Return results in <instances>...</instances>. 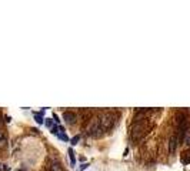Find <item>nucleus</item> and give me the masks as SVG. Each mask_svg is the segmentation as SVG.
<instances>
[{"label": "nucleus", "mask_w": 190, "mask_h": 171, "mask_svg": "<svg viewBox=\"0 0 190 171\" xmlns=\"http://www.w3.org/2000/svg\"><path fill=\"white\" fill-rule=\"evenodd\" d=\"M53 120H55L56 123H59V121H60V120H59V117H57V114H56V113L53 114Z\"/></svg>", "instance_id": "15"}, {"label": "nucleus", "mask_w": 190, "mask_h": 171, "mask_svg": "<svg viewBox=\"0 0 190 171\" xmlns=\"http://www.w3.org/2000/svg\"><path fill=\"white\" fill-rule=\"evenodd\" d=\"M17 171H27V170H17Z\"/></svg>", "instance_id": "16"}, {"label": "nucleus", "mask_w": 190, "mask_h": 171, "mask_svg": "<svg viewBox=\"0 0 190 171\" xmlns=\"http://www.w3.org/2000/svg\"><path fill=\"white\" fill-rule=\"evenodd\" d=\"M69 157H70V161H72V166H74V164H76V160H74V153L72 148H69Z\"/></svg>", "instance_id": "7"}, {"label": "nucleus", "mask_w": 190, "mask_h": 171, "mask_svg": "<svg viewBox=\"0 0 190 171\" xmlns=\"http://www.w3.org/2000/svg\"><path fill=\"white\" fill-rule=\"evenodd\" d=\"M177 144H179V135L173 134L172 137H170V141H169V151H170V154H173L176 151Z\"/></svg>", "instance_id": "3"}, {"label": "nucleus", "mask_w": 190, "mask_h": 171, "mask_svg": "<svg viewBox=\"0 0 190 171\" xmlns=\"http://www.w3.org/2000/svg\"><path fill=\"white\" fill-rule=\"evenodd\" d=\"M47 168H49V171H65L59 161H50L49 166H47Z\"/></svg>", "instance_id": "5"}, {"label": "nucleus", "mask_w": 190, "mask_h": 171, "mask_svg": "<svg viewBox=\"0 0 190 171\" xmlns=\"http://www.w3.org/2000/svg\"><path fill=\"white\" fill-rule=\"evenodd\" d=\"M59 137H60V139L63 140V141H69V137H67V135H66L65 133H59Z\"/></svg>", "instance_id": "9"}, {"label": "nucleus", "mask_w": 190, "mask_h": 171, "mask_svg": "<svg viewBox=\"0 0 190 171\" xmlns=\"http://www.w3.org/2000/svg\"><path fill=\"white\" fill-rule=\"evenodd\" d=\"M5 140H6V137H5V133H3V131L0 130V143H2V141H5Z\"/></svg>", "instance_id": "11"}, {"label": "nucleus", "mask_w": 190, "mask_h": 171, "mask_svg": "<svg viewBox=\"0 0 190 171\" xmlns=\"http://www.w3.org/2000/svg\"><path fill=\"white\" fill-rule=\"evenodd\" d=\"M43 111H44V110H43ZM43 111H42V113H34V118H36L37 124H43V117H42Z\"/></svg>", "instance_id": "6"}, {"label": "nucleus", "mask_w": 190, "mask_h": 171, "mask_svg": "<svg viewBox=\"0 0 190 171\" xmlns=\"http://www.w3.org/2000/svg\"><path fill=\"white\" fill-rule=\"evenodd\" d=\"M80 140V135H74L73 139H72V144H77Z\"/></svg>", "instance_id": "10"}, {"label": "nucleus", "mask_w": 190, "mask_h": 171, "mask_svg": "<svg viewBox=\"0 0 190 171\" xmlns=\"http://www.w3.org/2000/svg\"><path fill=\"white\" fill-rule=\"evenodd\" d=\"M103 131H104V130L102 128L99 118H94V120L92 121L90 127H89V135H92V137H94V139H97V137H100V135L103 134Z\"/></svg>", "instance_id": "2"}, {"label": "nucleus", "mask_w": 190, "mask_h": 171, "mask_svg": "<svg viewBox=\"0 0 190 171\" xmlns=\"http://www.w3.org/2000/svg\"><path fill=\"white\" fill-rule=\"evenodd\" d=\"M87 167H89V164H87V162H84V164H82V167H80V170H86Z\"/></svg>", "instance_id": "14"}, {"label": "nucleus", "mask_w": 190, "mask_h": 171, "mask_svg": "<svg viewBox=\"0 0 190 171\" xmlns=\"http://www.w3.org/2000/svg\"><path fill=\"white\" fill-rule=\"evenodd\" d=\"M183 162H190V151H187V153H185V157H183Z\"/></svg>", "instance_id": "8"}, {"label": "nucleus", "mask_w": 190, "mask_h": 171, "mask_svg": "<svg viewBox=\"0 0 190 171\" xmlns=\"http://www.w3.org/2000/svg\"><path fill=\"white\" fill-rule=\"evenodd\" d=\"M46 125L47 127H51V125H53V121H51L50 118H46Z\"/></svg>", "instance_id": "12"}, {"label": "nucleus", "mask_w": 190, "mask_h": 171, "mask_svg": "<svg viewBox=\"0 0 190 171\" xmlns=\"http://www.w3.org/2000/svg\"><path fill=\"white\" fill-rule=\"evenodd\" d=\"M7 170H9V168H7V167H5L3 164H2V162H0V171H7Z\"/></svg>", "instance_id": "13"}, {"label": "nucleus", "mask_w": 190, "mask_h": 171, "mask_svg": "<svg viewBox=\"0 0 190 171\" xmlns=\"http://www.w3.org/2000/svg\"><path fill=\"white\" fill-rule=\"evenodd\" d=\"M63 120H65L67 124L73 125L74 123H76V120H77V116H76L74 113H72V111H66L65 114H63Z\"/></svg>", "instance_id": "4"}, {"label": "nucleus", "mask_w": 190, "mask_h": 171, "mask_svg": "<svg viewBox=\"0 0 190 171\" xmlns=\"http://www.w3.org/2000/svg\"><path fill=\"white\" fill-rule=\"evenodd\" d=\"M99 121H100V125H102L103 130H110L114 124V117L110 113H103L102 116L99 117Z\"/></svg>", "instance_id": "1"}]
</instances>
